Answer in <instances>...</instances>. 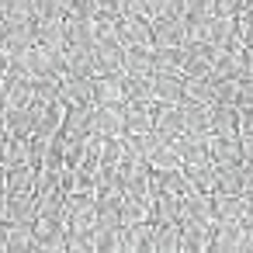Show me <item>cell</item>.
I'll return each instance as SVG.
<instances>
[{
	"mask_svg": "<svg viewBox=\"0 0 253 253\" xmlns=\"http://www.w3.org/2000/svg\"><path fill=\"white\" fill-rule=\"evenodd\" d=\"M0 39H4V18H0Z\"/></svg>",
	"mask_w": 253,
	"mask_h": 253,
	"instance_id": "db71d44e",
	"label": "cell"
},
{
	"mask_svg": "<svg viewBox=\"0 0 253 253\" xmlns=\"http://www.w3.org/2000/svg\"><path fill=\"white\" fill-rule=\"evenodd\" d=\"M153 253H180V229L177 225H156Z\"/></svg>",
	"mask_w": 253,
	"mask_h": 253,
	"instance_id": "e575fe53",
	"label": "cell"
},
{
	"mask_svg": "<svg viewBox=\"0 0 253 253\" xmlns=\"http://www.w3.org/2000/svg\"><path fill=\"white\" fill-rule=\"evenodd\" d=\"M94 191H70L63 198V225L66 229H94Z\"/></svg>",
	"mask_w": 253,
	"mask_h": 253,
	"instance_id": "6da1fadb",
	"label": "cell"
},
{
	"mask_svg": "<svg viewBox=\"0 0 253 253\" xmlns=\"http://www.w3.org/2000/svg\"><path fill=\"white\" fill-rule=\"evenodd\" d=\"M184 97L201 101V104H211L215 101V87H211L208 77H184Z\"/></svg>",
	"mask_w": 253,
	"mask_h": 253,
	"instance_id": "d590c367",
	"label": "cell"
},
{
	"mask_svg": "<svg viewBox=\"0 0 253 253\" xmlns=\"http://www.w3.org/2000/svg\"><path fill=\"white\" fill-rule=\"evenodd\" d=\"M4 250H35V239H32V225H7V239H4Z\"/></svg>",
	"mask_w": 253,
	"mask_h": 253,
	"instance_id": "74e56055",
	"label": "cell"
},
{
	"mask_svg": "<svg viewBox=\"0 0 253 253\" xmlns=\"http://www.w3.org/2000/svg\"><path fill=\"white\" fill-rule=\"evenodd\" d=\"M122 225H132V222H153V198L149 194H122Z\"/></svg>",
	"mask_w": 253,
	"mask_h": 253,
	"instance_id": "ac0fdd59",
	"label": "cell"
},
{
	"mask_svg": "<svg viewBox=\"0 0 253 253\" xmlns=\"http://www.w3.org/2000/svg\"><path fill=\"white\" fill-rule=\"evenodd\" d=\"M211 0H184V21H187V32H201L211 18Z\"/></svg>",
	"mask_w": 253,
	"mask_h": 253,
	"instance_id": "d6a6232c",
	"label": "cell"
},
{
	"mask_svg": "<svg viewBox=\"0 0 253 253\" xmlns=\"http://www.w3.org/2000/svg\"><path fill=\"white\" fill-rule=\"evenodd\" d=\"M153 101L180 104L184 101V73H153Z\"/></svg>",
	"mask_w": 253,
	"mask_h": 253,
	"instance_id": "4fadbf2b",
	"label": "cell"
},
{
	"mask_svg": "<svg viewBox=\"0 0 253 253\" xmlns=\"http://www.w3.org/2000/svg\"><path fill=\"white\" fill-rule=\"evenodd\" d=\"M153 128L170 142L173 135L184 132V118H180V104H163V101H153Z\"/></svg>",
	"mask_w": 253,
	"mask_h": 253,
	"instance_id": "30bf717a",
	"label": "cell"
},
{
	"mask_svg": "<svg viewBox=\"0 0 253 253\" xmlns=\"http://www.w3.org/2000/svg\"><path fill=\"white\" fill-rule=\"evenodd\" d=\"M208 128L211 135H239V115L236 104H208Z\"/></svg>",
	"mask_w": 253,
	"mask_h": 253,
	"instance_id": "9a60e30c",
	"label": "cell"
},
{
	"mask_svg": "<svg viewBox=\"0 0 253 253\" xmlns=\"http://www.w3.org/2000/svg\"><path fill=\"white\" fill-rule=\"evenodd\" d=\"M4 132H7V135H21V139H28V135L35 132V115H32L28 108H14V104H7Z\"/></svg>",
	"mask_w": 253,
	"mask_h": 253,
	"instance_id": "f1b7e54d",
	"label": "cell"
},
{
	"mask_svg": "<svg viewBox=\"0 0 253 253\" xmlns=\"http://www.w3.org/2000/svg\"><path fill=\"white\" fill-rule=\"evenodd\" d=\"M90 132H94V135H101V139L122 135V108H115V104H94Z\"/></svg>",
	"mask_w": 253,
	"mask_h": 253,
	"instance_id": "5bb4252c",
	"label": "cell"
},
{
	"mask_svg": "<svg viewBox=\"0 0 253 253\" xmlns=\"http://www.w3.org/2000/svg\"><path fill=\"white\" fill-rule=\"evenodd\" d=\"M243 194H253V163H243Z\"/></svg>",
	"mask_w": 253,
	"mask_h": 253,
	"instance_id": "681fc988",
	"label": "cell"
},
{
	"mask_svg": "<svg viewBox=\"0 0 253 253\" xmlns=\"http://www.w3.org/2000/svg\"><path fill=\"white\" fill-rule=\"evenodd\" d=\"M35 42L45 45V49L66 52V18H45V21H35Z\"/></svg>",
	"mask_w": 253,
	"mask_h": 253,
	"instance_id": "e0dca14e",
	"label": "cell"
},
{
	"mask_svg": "<svg viewBox=\"0 0 253 253\" xmlns=\"http://www.w3.org/2000/svg\"><path fill=\"white\" fill-rule=\"evenodd\" d=\"M153 128V101H128L122 108V135H146Z\"/></svg>",
	"mask_w": 253,
	"mask_h": 253,
	"instance_id": "8992f818",
	"label": "cell"
},
{
	"mask_svg": "<svg viewBox=\"0 0 253 253\" xmlns=\"http://www.w3.org/2000/svg\"><path fill=\"white\" fill-rule=\"evenodd\" d=\"M122 135H111V139H104L101 142V167H118V160H122Z\"/></svg>",
	"mask_w": 253,
	"mask_h": 253,
	"instance_id": "60d3db41",
	"label": "cell"
},
{
	"mask_svg": "<svg viewBox=\"0 0 253 253\" xmlns=\"http://www.w3.org/2000/svg\"><path fill=\"white\" fill-rule=\"evenodd\" d=\"M122 73H139L149 77L153 73V45L139 42V45H125V70Z\"/></svg>",
	"mask_w": 253,
	"mask_h": 253,
	"instance_id": "83f0119b",
	"label": "cell"
},
{
	"mask_svg": "<svg viewBox=\"0 0 253 253\" xmlns=\"http://www.w3.org/2000/svg\"><path fill=\"white\" fill-rule=\"evenodd\" d=\"M4 187H7V194H32V191H35V167H32V163H14V167H7Z\"/></svg>",
	"mask_w": 253,
	"mask_h": 253,
	"instance_id": "484cf974",
	"label": "cell"
},
{
	"mask_svg": "<svg viewBox=\"0 0 253 253\" xmlns=\"http://www.w3.org/2000/svg\"><path fill=\"white\" fill-rule=\"evenodd\" d=\"M184 215V205L177 194H156L153 198V222L156 225H177Z\"/></svg>",
	"mask_w": 253,
	"mask_h": 253,
	"instance_id": "4316f807",
	"label": "cell"
},
{
	"mask_svg": "<svg viewBox=\"0 0 253 253\" xmlns=\"http://www.w3.org/2000/svg\"><path fill=\"white\" fill-rule=\"evenodd\" d=\"M211 87H215V101H218V104H236V94H239V84H236V80H215ZM215 101H211V104H215Z\"/></svg>",
	"mask_w": 253,
	"mask_h": 253,
	"instance_id": "b9f144b4",
	"label": "cell"
},
{
	"mask_svg": "<svg viewBox=\"0 0 253 253\" xmlns=\"http://www.w3.org/2000/svg\"><path fill=\"white\" fill-rule=\"evenodd\" d=\"M63 135V160H66V167H80V160H84V135H66V132H59Z\"/></svg>",
	"mask_w": 253,
	"mask_h": 253,
	"instance_id": "f35d334b",
	"label": "cell"
},
{
	"mask_svg": "<svg viewBox=\"0 0 253 253\" xmlns=\"http://www.w3.org/2000/svg\"><path fill=\"white\" fill-rule=\"evenodd\" d=\"M239 149H243V163H253V135H239Z\"/></svg>",
	"mask_w": 253,
	"mask_h": 253,
	"instance_id": "c3c4849f",
	"label": "cell"
},
{
	"mask_svg": "<svg viewBox=\"0 0 253 253\" xmlns=\"http://www.w3.org/2000/svg\"><path fill=\"white\" fill-rule=\"evenodd\" d=\"M149 32H153V45H180L184 35H187V21H184V14L180 18H160V14H153L149 18Z\"/></svg>",
	"mask_w": 253,
	"mask_h": 253,
	"instance_id": "5b68a950",
	"label": "cell"
},
{
	"mask_svg": "<svg viewBox=\"0 0 253 253\" xmlns=\"http://www.w3.org/2000/svg\"><path fill=\"white\" fill-rule=\"evenodd\" d=\"M32 239H35V250H66V225H63V218L35 215Z\"/></svg>",
	"mask_w": 253,
	"mask_h": 253,
	"instance_id": "3957f363",
	"label": "cell"
},
{
	"mask_svg": "<svg viewBox=\"0 0 253 253\" xmlns=\"http://www.w3.org/2000/svg\"><path fill=\"white\" fill-rule=\"evenodd\" d=\"M243 70L253 73V49H243Z\"/></svg>",
	"mask_w": 253,
	"mask_h": 253,
	"instance_id": "816d5d0a",
	"label": "cell"
},
{
	"mask_svg": "<svg viewBox=\"0 0 253 253\" xmlns=\"http://www.w3.org/2000/svg\"><path fill=\"white\" fill-rule=\"evenodd\" d=\"M180 45H153V73H180Z\"/></svg>",
	"mask_w": 253,
	"mask_h": 253,
	"instance_id": "4dcf8cb0",
	"label": "cell"
},
{
	"mask_svg": "<svg viewBox=\"0 0 253 253\" xmlns=\"http://www.w3.org/2000/svg\"><path fill=\"white\" fill-rule=\"evenodd\" d=\"M122 14H132V18H153V0H122Z\"/></svg>",
	"mask_w": 253,
	"mask_h": 253,
	"instance_id": "ee69618b",
	"label": "cell"
},
{
	"mask_svg": "<svg viewBox=\"0 0 253 253\" xmlns=\"http://www.w3.org/2000/svg\"><path fill=\"white\" fill-rule=\"evenodd\" d=\"M94 14L118 18V14H122V0H94Z\"/></svg>",
	"mask_w": 253,
	"mask_h": 253,
	"instance_id": "bcb514c9",
	"label": "cell"
},
{
	"mask_svg": "<svg viewBox=\"0 0 253 253\" xmlns=\"http://www.w3.org/2000/svg\"><path fill=\"white\" fill-rule=\"evenodd\" d=\"M208 153H211V163H215V167L243 163L239 135H208Z\"/></svg>",
	"mask_w": 253,
	"mask_h": 253,
	"instance_id": "2e32d148",
	"label": "cell"
},
{
	"mask_svg": "<svg viewBox=\"0 0 253 253\" xmlns=\"http://www.w3.org/2000/svg\"><path fill=\"white\" fill-rule=\"evenodd\" d=\"M215 191H225V194H243V163L215 167Z\"/></svg>",
	"mask_w": 253,
	"mask_h": 253,
	"instance_id": "1f68e13d",
	"label": "cell"
},
{
	"mask_svg": "<svg viewBox=\"0 0 253 253\" xmlns=\"http://www.w3.org/2000/svg\"><path fill=\"white\" fill-rule=\"evenodd\" d=\"M180 205H184V218L201 222V225H211V222H215V218H211V194L187 191V194L180 198Z\"/></svg>",
	"mask_w": 253,
	"mask_h": 253,
	"instance_id": "cb8c5ba5",
	"label": "cell"
},
{
	"mask_svg": "<svg viewBox=\"0 0 253 253\" xmlns=\"http://www.w3.org/2000/svg\"><path fill=\"white\" fill-rule=\"evenodd\" d=\"M59 101L66 104H94V90H90V77L80 73H63L59 77Z\"/></svg>",
	"mask_w": 253,
	"mask_h": 253,
	"instance_id": "ba28073f",
	"label": "cell"
},
{
	"mask_svg": "<svg viewBox=\"0 0 253 253\" xmlns=\"http://www.w3.org/2000/svg\"><path fill=\"white\" fill-rule=\"evenodd\" d=\"M115 32L122 45H153V32H149V18H132V14H118L115 18Z\"/></svg>",
	"mask_w": 253,
	"mask_h": 253,
	"instance_id": "52a82bcc",
	"label": "cell"
},
{
	"mask_svg": "<svg viewBox=\"0 0 253 253\" xmlns=\"http://www.w3.org/2000/svg\"><path fill=\"white\" fill-rule=\"evenodd\" d=\"M153 14H160V18H180L184 14V0H153Z\"/></svg>",
	"mask_w": 253,
	"mask_h": 253,
	"instance_id": "f6af8a7d",
	"label": "cell"
},
{
	"mask_svg": "<svg viewBox=\"0 0 253 253\" xmlns=\"http://www.w3.org/2000/svg\"><path fill=\"white\" fill-rule=\"evenodd\" d=\"M4 239H7V222L0 218V250H4Z\"/></svg>",
	"mask_w": 253,
	"mask_h": 253,
	"instance_id": "f5cc1de1",
	"label": "cell"
},
{
	"mask_svg": "<svg viewBox=\"0 0 253 253\" xmlns=\"http://www.w3.org/2000/svg\"><path fill=\"white\" fill-rule=\"evenodd\" d=\"M122 87H125V104L128 101H153V73L149 77H139V73H122Z\"/></svg>",
	"mask_w": 253,
	"mask_h": 253,
	"instance_id": "f546056e",
	"label": "cell"
},
{
	"mask_svg": "<svg viewBox=\"0 0 253 253\" xmlns=\"http://www.w3.org/2000/svg\"><path fill=\"white\" fill-rule=\"evenodd\" d=\"M236 4L239 0H211V11L215 14H236Z\"/></svg>",
	"mask_w": 253,
	"mask_h": 253,
	"instance_id": "7dc6e473",
	"label": "cell"
},
{
	"mask_svg": "<svg viewBox=\"0 0 253 253\" xmlns=\"http://www.w3.org/2000/svg\"><path fill=\"white\" fill-rule=\"evenodd\" d=\"M0 139H4V135H0Z\"/></svg>",
	"mask_w": 253,
	"mask_h": 253,
	"instance_id": "11a10c76",
	"label": "cell"
},
{
	"mask_svg": "<svg viewBox=\"0 0 253 253\" xmlns=\"http://www.w3.org/2000/svg\"><path fill=\"white\" fill-rule=\"evenodd\" d=\"M236 14H243V18H253V0H239V4H236Z\"/></svg>",
	"mask_w": 253,
	"mask_h": 253,
	"instance_id": "f907efd6",
	"label": "cell"
},
{
	"mask_svg": "<svg viewBox=\"0 0 253 253\" xmlns=\"http://www.w3.org/2000/svg\"><path fill=\"white\" fill-rule=\"evenodd\" d=\"M208 70H211V56H184L180 59L184 77H208Z\"/></svg>",
	"mask_w": 253,
	"mask_h": 253,
	"instance_id": "ab89813d",
	"label": "cell"
},
{
	"mask_svg": "<svg viewBox=\"0 0 253 253\" xmlns=\"http://www.w3.org/2000/svg\"><path fill=\"white\" fill-rule=\"evenodd\" d=\"M191 187H187V180H184V173L180 170H153V184H149V194L156 198V194H177V198H184Z\"/></svg>",
	"mask_w": 253,
	"mask_h": 253,
	"instance_id": "44dd1931",
	"label": "cell"
},
{
	"mask_svg": "<svg viewBox=\"0 0 253 253\" xmlns=\"http://www.w3.org/2000/svg\"><path fill=\"white\" fill-rule=\"evenodd\" d=\"M94 250H101V253H118V250H125V225H115V229L94 225Z\"/></svg>",
	"mask_w": 253,
	"mask_h": 253,
	"instance_id": "836d02e7",
	"label": "cell"
},
{
	"mask_svg": "<svg viewBox=\"0 0 253 253\" xmlns=\"http://www.w3.org/2000/svg\"><path fill=\"white\" fill-rule=\"evenodd\" d=\"M90 118H94V104H66L63 115V132L66 135H90Z\"/></svg>",
	"mask_w": 253,
	"mask_h": 253,
	"instance_id": "ffe728a7",
	"label": "cell"
},
{
	"mask_svg": "<svg viewBox=\"0 0 253 253\" xmlns=\"http://www.w3.org/2000/svg\"><path fill=\"white\" fill-rule=\"evenodd\" d=\"M66 18H94V0H63Z\"/></svg>",
	"mask_w": 253,
	"mask_h": 253,
	"instance_id": "7bdbcfd3",
	"label": "cell"
},
{
	"mask_svg": "<svg viewBox=\"0 0 253 253\" xmlns=\"http://www.w3.org/2000/svg\"><path fill=\"white\" fill-rule=\"evenodd\" d=\"M180 118H184V132H191V135H211V128H208V104L184 97L180 101Z\"/></svg>",
	"mask_w": 253,
	"mask_h": 253,
	"instance_id": "d6986e66",
	"label": "cell"
},
{
	"mask_svg": "<svg viewBox=\"0 0 253 253\" xmlns=\"http://www.w3.org/2000/svg\"><path fill=\"white\" fill-rule=\"evenodd\" d=\"M194 35H205L215 49H243L239 45V32H236V14H211L208 25Z\"/></svg>",
	"mask_w": 253,
	"mask_h": 253,
	"instance_id": "7a4b0ae2",
	"label": "cell"
},
{
	"mask_svg": "<svg viewBox=\"0 0 253 253\" xmlns=\"http://www.w3.org/2000/svg\"><path fill=\"white\" fill-rule=\"evenodd\" d=\"M146 163H149V170H180V156H177V149L170 142H163Z\"/></svg>",
	"mask_w": 253,
	"mask_h": 253,
	"instance_id": "8d00e7d4",
	"label": "cell"
},
{
	"mask_svg": "<svg viewBox=\"0 0 253 253\" xmlns=\"http://www.w3.org/2000/svg\"><path fill=\"white\" fill-rule=\"evenodd\" d=\"M35 215H39L35 194H7V205H4V222L7 225H32Z\"/></svg>",
	"mask_w": 253,
	"mask_h": 253,
	"instance_id": "7c38bea8",
	"label": "cell"
},
{
	"mask_svg": "<svg viewBox=\"0 0 253 253\" xmlns=\"http://www.w3.org/2000/svg\"><path fill=\"white\" fill-rule=\"evenodd\" d=\"M184 180L191 191H201V194H215V163H194V167H180Z\"/></svg>",
	"mask_w": 253,
	"mask_h": 253,
	"instance_id": "d4e9b609",
	"label": "cell"
},
{
	"mask_svg": "<svg viewBox=\"0 0 253 253\" xmlns=\"http://www.w3.org/2000/svg\"><path fill=\"white\" fill-rule=\"evenodd\" d=\"M211 218L215 222H239L243 218V194L215 191L211 194Z\"/></svg>",
	"mask_w": 253,
	"mask_h": 253,
	"instance_id": "7402d4cb",
	"label": "cell"
},
{
	"mask_svg": "<svg viewBox=\"0 0 253 253\" xmlns=\"http://www.w3.org/2000/svg\"><path fill=\"white\" fill-rule=\"evenodd\" d=\"M156 222H132L125 225V253H153Z\"/></svg>",
	"mask_w": 253,
	"mask_h": 253,
	"instance_id": "603a6c76",
	"label": "cell"
},
{
	"mask_svg": "<svg viewBox=\"0 0 253 253\" xmlns=\"http://www.w3.org/2000/svg\"><path fill=\"white\" fill-rule=\"evenodd\" d=\"M63 115H66V101L52 97L42 104V111L35 115V132L32 135H42V139H52L56 132H63Z\"/></svg>",
	"mask_w": 253,
	"mask_h": 253,
	"instance_id": "9c48e42d",
	"label": "cell"
},
{
	"mask_svg": "<svg viewBox=\"0 0 253 253\" xmlns=\"http://www.w3.org/2000/svg\"><path fill=\"white\" fill-rule=\"evenodd\" d=\"M90 90H94V104H115V108H125L122 73H94V77H90Z\"/></svg>",
	"mask_w": 253,
	"mask_h": 253,
	"instance_id": "277c9868",
	"label": "cell"
},
{
	"mask_svg": "<svg viewBox=\"0 0 253 253\" xmlns=\"http://www.w3.org/2000/svg\"><path fill=\"white\" fill-rule=\"evenodd\" d=\"M211 225H201V222H191V218L180 215V222H177V229H180V250L184 253H205L208 243H211Z\"/></svg>",
	"mask_w": 253,
	"mask_h": 253,
	"instance_id": "8fae6325",
	"label": "cell"
}]
</instances>
